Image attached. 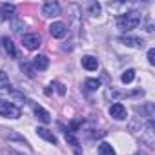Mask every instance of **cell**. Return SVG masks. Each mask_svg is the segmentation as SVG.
<instances>
[{"label":"cell","instance_id":"obj_1","mask_svg":"<svg viewBox=\"0 0 155 155\" xmlns=\"http://www.w3.org/2000/svg\"><path fill=\"white\" fill-rule=\"evenodd\" d=\"M139 22H140V15H139L137 11H128V13H124V15H120V17L117 18V26H119V29H122V31H131V29H135V28L139 26Z\"/></svg>","mask_w":155,"mask_h":155},{"label":"cell","instance_id":"obj_2","mask_svg":"<svg viewBox=\"0 0 155 155\" xmlns=\"http://www.w3.org/2000/svg\"><path fill=\"white\" fill-rule=\"evenodd\" d=\"M20 108L9 101H2L0 99V117H6V119H18L20 117Z\"/></svg>","mask_w":155,"mask_h":155},{"label":"cell","instance_id":"obj_3","mask_svg":"<svg viewBox=\"0 0 155 155\" xmlns=\"http://www.w3.org/2000/svg\"><path fill=\"white\" fill-rule=\"evenodd\" d=\"M153 124L151 122H144V126L140 128V140L146 146H153Z\"/></svg>","mask_w":155,"mask_h":155},{"label":"cell","instance_id":"obj_4","mask_svg":"<svg viewBox=\"0 0 155 155\" xmlns=\"http://www.w3.org/2000/svg\"><path fill=\"white\" fill-rule=\"evenodd\" d=\"M13 95V97H20V93L13 91L11 90V84H9V79H8V75L4 71H0V95Z\"/></svg>","mask_w":155,"mask_h":155},{"label":"cell","instance_id":"obj_5","mask_svg":"<svg viewBox=\"0 0 155 155\" xmlns=\"http://www.w3.org/2000/svg\"><path fill=\"white\" fill-rule=\"evenodd\" d=\"M40 42H42L40 35H37V33H28V35L22 37V44H24L26 49H37L40 46Z\"/></svg>","mask_w":155,"mask_h":155},{"label":"cell","instance_id":"obj_6","mask_svg":"<svg viewBox=\"0 0 155 155\" xmlns=\"http://www.w3.org/2000/svg\"><path fill=\"white\" fill-rule=\"evenodd\" d=\"M110 115H111L113 119H117V120H124V119L128 117V111H126V108H124L120 102H115V104L110 106Z\"/></svg>","mask_w":155,"mask_h":155},{"label":"cell","instance_id":"obj_7","mask_svg":"<svg viewBox=\"0 0 155 155\" xmlns=\"http://www.w3.org/2000/svg\"><path fill=\"white\" fill-rule=\"evenodd\" d=\"M42 15L48 17V18L58 17V15H60V6H58L57 2H46V4L42 6Z\"/></svg>","mask_w":155,"mask_h":155},{"label":"cell","instance_id":"obj_8","mask_svg":"<svg viewBox=\"0 0 155 155\" xmlns=\"http://www.w3.org/2000/svg\"><path fill=\"white\" fill-rule=\"evenodd\" d=\"M49 33H51V37H55V38H64L66 33H68V28H66L64 22H53V24L49 26Z\"/></svg>","mask_w":155,"mask_h":155},{"label":"cell","instance_id":"obj_9","mask_svg":"<svg viewBox=\"0 0 155 155\" xmlns=\"http://www.w3.org/2000/svg\"><path fill=\"white\" fill-rule=\"evenodd\" d=\"M15 17V6L11 4H2L0 6V22H4L8 18H13Z\"/></svg>","mask_w":155,"mask_h":155},{"label":"cell","instance_id":"obj_10","mask_svg":"<svg viewBox=\"0 0 155 155\" xmlns=\"http://www.w3.org/2000/svg\"><path fill=\"white\" fill-rule=\"evenodd\" d=\"M2 44H4L6 53H8L11 58H17V57H18V51H17V48H15L13 40H9V37H4V38H2Z\"/></svg>","mask_w":155,"mask_h":155},{"label":"cell","instance_id":"obj_11","mask_svg":"<svg viewBox=\"0 0 155 155\" xmlns=\"http://www.w3.org/2000/svg\"><path fill=\"white\" fill-rule=\"evenodd\" d=\"M48 66H49L48 57H44V55H37V57H33V68H35V69L44 71V69H48Z\"/></svg>","mask_w":155,"mask_h":155},{"label":"cell","instance_id":"obj_12","mask_svg":"<svg viewBox=\"0 0 155 155\" xmlns=\"http://www.w3.org/2000/svg\"><path fill=\"white\" fill-rule=\"evenodd\" d=\"M82 68H86L88 71H95L99 68V60L91 55H86V57H82Z\"/></svg>","mask_w":155,"mask_h":155},{"label":"cell","instance_id":"obj_13","mask_svg":"<svg viewBox=\"0 0 155 155\" xmlns=\"http://www.w3.org/2000/svg\"><path fill=\"white\" fill-rule=\"evenodd\" d=\"M120 42L126 44V46H131V48L142 46V40H140L139 37H131V35H122V37H120Z\"/></svg>","mask_w":155,"mask_h":155},{"label":"cell","instance_id":"obj_14","mask_svg":"<svg viewBox=\"0 0 155 155\" xmlns=\"http://www.w3.org/2000/svg\"><path fill=\"white\" fill-rule=\"evenodd\" d=\"M37 135H38V137H42L44 140L51 142V144H57V137H55L48 128H37Z\"/></svg>","mask_w":155,"mask_h":155},{"label":"cell","instance_id":"obj_15","mask_svg":"<svg viewBox=\"0 0 155 155\" xmlns=\"http://www.w3.org/2000/svg\"><path fill=\"white\" fill-rule=\"evenodd\" d=\"M33 110H35V115H37V119H40L44 124H48V122L51 120V115H49V113H48V111H46L42 106H35Z\"/></svg>","mask_w":155,"mask_h":155},{"label":"cell","instance_id":"obj_16","mask_svg":"<svg viewBox=\"0 0 155 155\" xmlns=\"http://www.w3.org/2000/svg\"><path fill=\"white\" fill-rule=\"evenodd\" d=\"M99 155H115V150H113L111 144L101 142V144H99Z\"/></svg>","mask_w":155,"mask_h":155},{"label":"cell","instance_id":"obj_17","mask_svg":"<svg viewBox=\"0 0 155 155\" xmlns=\"http://www.w3.org/2000/svg\"><path fill=\"white\" fill-rule=\"evenodd\" d=\"M133 79H135V71H133V69H126V71L120 75V81H122L124 84H130Z\"/></svg>","mask_w":155,"mask_h":155},{"label":"cell","instance_id":"obj_18","mask_svg":"<svg viewBox=\"0 0 155 155\" xmlns=\"http://www.w3.org/2000/svg\"><path fill=\"white\" fill-rule=\"evenodd\" d=\"M99 86H101V82H99L97 79H88V81L84 82V88H86L88 91H95Z\"/></svg>","mask_w":155,"mask_h":155},{"label":"cell","instance_id":"obj_19","mask_svg":"<svg viewBox=\"0 0 155 155\" xmlns=\"http://www.w3.org/2000/svg\"><path fill=\"white\" fill-rule=\"evenodd\" d=\"M90 15L91 17H99L101 15V4L99 2H91L90 4Z\"/></svg>","mask_w":155,"mask_h":155},{"label":"cell","instance_id":"obj_20","mask_svg":"<svg viewBox=\"0 0 155 155\" xmlns=\"http://www.w3.org/2000/svg\"><path fill=\"white\" fill-rule=\"evenodd\" d=\"M137 111H146V119H153V106L151 104H146L144 108H137Z\"/></svg>","mask_w":155,"mask_h":155},{"label":"cell","instance_id":"obj_21","mask_svg":"<svg viewBox=\"0 0 155 155\" xmlns=\"http://www.w3.org/2000/svg\"><path fill=\"white\" fill-rule=\"evenodd\" d=\"M66 140H68V142H69L75 150H79V140H77V139L71 135V131H66Z\"/></svg>","mask_w":155,"mask_h":155},{"label":"cell","instance_id":"obj_22","mask_svg":"<svg viewBox=\"0 0 155 155\" xmlns=\"http://www.w3.org/2000/svg\"><path fill=\"white\" fill-rule=\"evenodd\" d=\"M148 62H150L151 66L155 64V49H150V51H148Z\"/></svg>","mask_w":155,"mask_h":155},{"label":"cell","instance_id":"obj_23","mask_svg":"<svg viewBox=\"0 0 155 155\" xmlns=\"http://www.w3.org/2000/svg\"><path fill=\"white\" fill-rule=\"evenodd\" d=\"M22 26H24V24H22V22H18V20H15V22H13V29H15V31H20V29H22Z\"/></svg>","mask_w":155,"mask_h":155},{"label":"cell","instance_id":"obj_24","mask_svg":"<svg viewBox=\"0 0 155 155\" xmlns=\"http://www.w3.org/2000/svg\"><path fill=\"white\" fill-rule=\"evenodd\" d=\"M22 69H26V73H28V77H33V71L29 69V66H28L26 62H22Z\"/></svg>","mask_w":155,"mask_h":155},{"label":"cell","instance_id":"obj_25","mask_svg":"<svg viewBox=\"0 0 155 155\" xmlns=\"http://www.w3.org/2000/svg\"><path fill=\"white\" fill-rule=\"evenodd\" d=\"M135 155H146V153H142V151H139V153H135Z\"/></svg>","mask_w":155,"mask_h":155}]
</instances>
